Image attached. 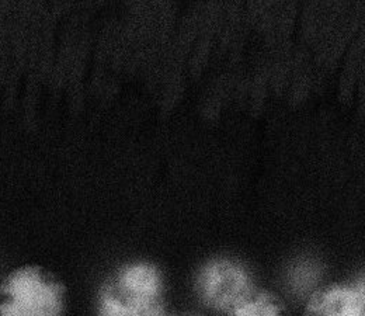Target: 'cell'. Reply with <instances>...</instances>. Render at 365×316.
<instances>
[{
  "mask_svg": "<svg viewBox=\"0 0 365 316\" xmlns=\"http://www.w3.org/2000/svg\"><path fill=\"white\" fill-rule=\"evenodd\" d=\"M100 316H168L160 300L159 274L145 265L123 271L103 295Z\"/></svg>",
  "mask_w": 365,
  "mask_h": 316,
  "instance_id": "1",
  "label": "cell"
},
{
  "mask_svg": "<svg viewBox=\"0 0 365 316\" xmlns=\"http://www.w3.org/2000/svg\"><path fill=\"white\" fill-rule=\"evenodd\" d=\"M304 316H365V278L320 290L308 301Z\"/></svg>",
  "mask_w": 365,
  "mask_h": 316,
  "instance_id": "4",
  "label": "cell"
},
{
  "mask_svg": "<svg viewBox=\"0 0 365 316\" xmlns=\"http://www.w3.org/2000/svg\"><path fill=\"white\" fill-rule=\"evenodd\" d=\"M228 316H289L284 304L270 292L252 291L228 311Z\"/></svg>",
  "mask_w": 365,
  "mask_h": 316,
  "instance_id": "5",
  "label": "cell"
},
{
  "mask_svg": "<svg viewBox=\"0 0 365 316\" xmlns=\"http://www.w3.org/2000/svg\"><path fill=\"white\" fill-rule=\"evenodd\" d=\"M59 311V287L41 271H17L0 290V316H56Z\"/></svg>",
  "mask_w": 365,
  "mask_h": 316,
  "instance_id": "2",
  "label": "cell"
},
{
  "mask_svg": "<svg viewBox=\"0 0 365 316\" xmlns=\"http://www.w3.org/2000/svg\"><path fill=\"white\" fill-rule=\"evenodd\" d=\"M200 291L210 307L228 312L253 290L240 267L229 262H215L202 271Z\"/></svg>",
  "mask_w": 365,
  "mask_h": 316,
  "instance_id": "3",
  "label": "cell"
}]
</instances>
